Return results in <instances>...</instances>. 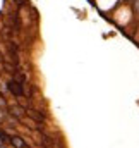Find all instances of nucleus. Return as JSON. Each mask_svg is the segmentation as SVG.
<instances>
[{
    "instance_id": "nucleus-1",
    "label": "nucleus",
    "mask_w": 139,
    "mask_h": 148,
    "mask_svg": "<svg viewBox=\"0 0 139 148\" xmlns=\"http://www.w3.org/2000/svg\"><path fill=\"white\" fill-rule=\"evenodd\" d=\"M12 143H14V145H16L17 148H22V147H24V143H22L19 138H14V140H12Z\"/></svg>"
}]
</instances>
